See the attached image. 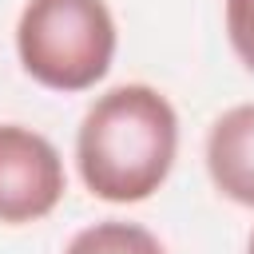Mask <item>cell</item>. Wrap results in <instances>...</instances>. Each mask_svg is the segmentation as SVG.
I'll use <instances>...</instances> for the list:
<instances>
[{"instance_id":"obj_1","label":"cell","mask_w":254,"mask_h":254,"mask_svg":"<svg viewBox=\"0 0 254 254\" xmlns=\"http://www.w3.org/2000/svg\"><path fill=\"white\" fill-rule=\"evenodd\" d=\"M179 155V115L151 83H119L83 111L75 131V167L103 202L151 198Z\"/></svg>"},{"instance_id":"obj_2","label":"cell","mask_w":254,"mask_h":254,"mask_svg":"<svg viewBox=\"0 0 254 254\" xmlns=\"http://www.w3.org/2000/svg\"><path fill=\"white\" fill-rule=\"evenodd\" d=\"M115 16L107 0H28L16 20L20 67L48 91H87L115 60Z\"/></svg>"},{"instance_id":"obj_3","label":"cell","mask_w":254,"mask_h":254,"mask_svg":"<svg viewBox=\"0 0 254 254\" xmlns=\"http://www.w3.org/2000/svg\"><path fill=\"white\" fill-rule=\"evenodd\" d=\"M67 190L56 143L24 123H0V222L28 226L48 218Z\"/></svg>"},{"instance_id":"obj_4","label":"cell","mask_w":254,"mask_h":254,"mask_svg":"<svg viewBox=\"0 0 254 254\" xmlns=\"http://www.w3.org/2000/svg\"><path fill=\"white\" fill-rule=\"evenodd\" d=\"M206 175L222 198L254 210V103H238L210 123Z\"/></svg>"},{"instance_id":"obj_5","label":"cell","mask_w":254,"mask_h":254,"mask_svg":"<svg viewBox=\"0 0 254 254\" xmlns=\"http://www.w3.org/2000/svg\"><path fill=\"white\" fill-rule=\"evenodd\" d=\"M64 254H167V246L139 222L123 218H103L71 234Z\"/></svg>"},{"instance_id":"obj_6","label":"cell","mask_w":254,"mask_h":254,"mask_svg":"<svg viewBox=\"0 0 254 254\" xmlns=\"http://www.w3.org/2000/svg\"><path fill=\"white\" fill-rule=\"evenodd\" d=\"M226 36L246 71H254V0H226Z\"/></svg>"},{"instance_id":"obj_7","label":"cell","mask_w":254,"mask_h":254,"mask_svg":"<svg viewBox=\"0 0 254 254\" xmlns=\"http://www.w3.org/2000/svg\"><path fill=\"white\" fill-rule=\"evenodd\" d=\"M246 254H254V230H250V238H246Z\"/></svg>"}]
</instances>
